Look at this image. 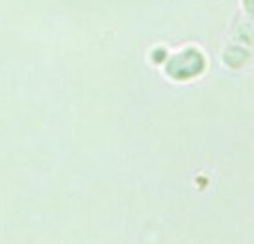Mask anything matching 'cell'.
<instances>
[{
  "mask_svg": "<svg viewBox=\"0 0 254 244\" xmlns=\"http://www.w3.org/2000/svg\"><path fill=\"white\" fill-rule=\"evenodd\" d=\"M204 69V57L195 49L178 54L167 63V74L175 80H188Z\"/></svg>",
  "mask_w": 254,
  "mask_h": 244,
  "instance_id": "6da1fadb",
  "label": "cell"
},
{
  "mask_svg": "<svg viewBox=\"0 0 254 244\" xmlns=\"http://www.w3.org/2000/svg\"><path fill=\"white\" fill-rule=\"evenodd\" d=\"M245 6L249 11H254V0H245Z\"/></svg>",
  "mask_w": 254,
  "mask_h": 244,
  "instance_id": "7a4b0ae2",
  "label": "cell"
}]
</instances>
